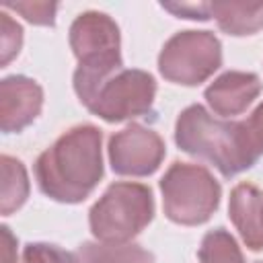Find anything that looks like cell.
I'll list each match as a JSON object with an SVG mask.
<instances>
[{
  "label": "cell",
  "mask_w": 263,
  "mask_h": 263,
  "mask_svg": "<svg viewBox=\"0 0 263 263\" xmlns=\"http://www.w3.org/2000/svg\"><path fill=\"white\" fill-rule=\"evenodd\" d=\"M212 16L218 27L232 37L255 35L263 29V4L245 2H212Z\"/></svg>",
  "instance_id": "cell-12"
},
{
  "label": "cell",
  "mask_w": 263,
  "mask_h": 263,
  "mask_svg": "<svg viewBox=\"0 0 263 263\" xmlns=\"http://www.w3.org/2000/svg\"><path fill=\"white\" fill-rule=\"evenodd\" d=\"M197 259L199 263H245V255L236 238L224 228H214L203 234Z\"/></svg>",
  "instance_id": "cell-15"
},
{
  "label": "cell",
  "mask_w": 263,
  "mask_h": 263,
  "mask_svg": "<svg viewBox=\"0 0 263 263\" xmlns=\"http://www.w3.org/2000/svg\"><path fill=\"white\" fill-rule=\"evenodd\" d=\"M164 216L179 226L205 224L220 205L222 187L214 175L191 162H173L160 179Z\"/></svg>",
  "instance_id": "cell-4"
},
{
  "label": "cell",
  "mask_w": 263,
  "mask_h": 263,
  "mask_svg": "<svg viewBox=\"0 0 263 263\" xmlns=\"http://www.w3.org/2000/svg\"><path fill=\"white\" fill-rule=\"evenodd\" d=\"M70 47L78 62L117 53L121 45L117 23L99 10H86L78 14L70 25Z\"/></svg>",
  "instance_id": "cell-9"
},
{
  "label": "cell",
  "mask_w": 263,
  "mask_h": 263,
  "mask_svg": "<svg viewBox=\"0 0 263 263\" xmlns=\"http://www.w3.org/2000/svg\"><path fill=\"white\" fill-rule=\"evenodd\" d=\"M23 263H80V257L51 242H29L23 249Z\"/></svg>",
  "instance_id": "cell-17"
},
{
  "label": "cell",
  "mask_w": 263,
  "mask_h": 263,
  "mask_svg": "<svg viewBox=\"0 0 263 263\" xmlns=\"http://www.w3.org/2000/svg\"><path fill=\"white\" fill-rule=\"evenodd\" d=\"M228 218L251 251H263V191L251 183H238L230 191Z\"/></svg>",
  "instance_id": "cell-11"
},
{
  "label": "cell",
  "mask_w": 263,
  "mask_h": 263,
  "mask_svg": "<svg viewBox=\"0 0 263 263\" xmlns=\"http://www.w3.org/2000/svg\"><path fill=\"white\" fill-rule=\"evenodd\" d=\"M261 90L263 82L255 72L228 70L203 90V99L216 115L226 119L245 113L261 95Z\"/></svg>",
  "instance_id": "cell-10"
},
{
  "label": "cell",
  "mask_w": 263,
  "mask_h": 263,
  "mask_svg": "<svg viewBox=\"0 0 263 263\" xmlns=\"http://www.w3.org/2000/svg\"><path fill=\"white\" fill-rule=\"evenodd\" d=\"M2 245H4V257L2 263H16V238L12 236L8 226H2Z\"/></svg>",
  "instance_id": "cell-20"
},
{
  "label": "cell",
  "mask_w": 263,
  "mask_h": 263,
  "mask_svg": "<svg viewBox=\"0 0 263 263\" xmlns=\"http://www.w3.org/2000/svg\"><path fill=\"white\" fill-rule=\"evenodd\" d=\"M156 80L150 72L138 68H119L109 74L82 105L107 123H121L152 113Z\"/></svg>",
  "instance_id": "cell-5"
},
{
  "label": "cell",
  "mask_w": 263,
  "mask_h": 263,
  "mask_svg": "<svg viewBox=\"0 0 263 263\" xmlns=\"http://www.w3.org/2000/svg\"><path fill=\"white\" fill-rule=\"evenodd\" d=\"M80 263H154V255L140 245L82 242L78 247Z\"/></svg>",
  "instance_id": "cell-14"
},
{
  "label": "cell",
  "mask_w": 263,
  "mask_h": 263,
  "mask_svg": "<svg viewBox=\"0 0 263 263\" xmlns=\"http://www.w3.org/2000/svg\"><path fill=\"white\" fill-rule=\"evenodd\" d=\"M220 66L222 43L212 31H179L158 53V72L173 84L197 86Z\"/></svg>",
  "instance_id": "cell-6"
},
{
  "label": "cell",
  "mask_w": 263,
  "mask_h": 263,
  "mask_svg": "<svg viewBox=\"0 0 263 263\" xmlns=\"http://www.w3.org/2000/svg\"><path fill=\"white\" fill-rule=\"evenodd\" d=\"M4 10H14L33 25L53 27L55 25V2H4Z\"/></svg>",
  "instance_id": "cell-18"
},
{
  "label": "cell",
  "mask_w": 263,
  "mask_h": 263,
  "mask_svg": "<svg viewBox=\"0 0 263 263\" xmlns=\"http://www.w3.org/2000/svg\"><path fill=\"white\" fill-rule=\"evenodd\" d=\"M0 171H2V185H0V212L2 216L14 214L18 208L25 205L29 197V177L27 168L18 158L8 154L0 156Z\"/></svg>",
  "instance_id": "cell-13"
},
{
  "label": "cell",
  "mask_w": 263,
  "mask_h": 263,
  "mask_svg": "<svg viewBox=\"0 0 263 263\" xmlns=\"http://www.w3.org/2000/svg\"><path fill=\"white\" fill-rule=\"evenodd\" d=\"M37 187L60 203L84 201L103 179V134L82 123L64 132L33 164Z\"/></svg>",
  "instance_id": "cell-2"
},
{
  "label": "cell",
  "mask_w": 263,
  "mask_h": 263,
  "mask_svg": "<svg viewBox=\"0 0 263 263\" xmlns=\"http://www.w3.org/2000/svg\"><path fill=\"white\" fill-rule=\"evenodd\" d=\"M257 263H261V261H257Z\"/></svg>",
  "instance_id": "cell-21"
},
{
  "label": "cell",
  "mask_w": 263,
  "mask_h": 263,
  "mask_svg": "<svg viewBox=\"0 0 263 263\" xmlns=\"http://www.w3.org/2000/svg\"><path fill=\"white\" fill-rule=\"evenodd\" d=\"M43 88L37 80L12 74L0 80V129L18 134L29 127L41 113Z\"/></svg>",
  "instance_id": "cell-8"
},
{
  "label": "cell",
  "mask_w": 263,
  "mask_h": 263,
  "mask_svg": "<svg viewBox=\"0 0 263 263\" xmlns=\"http://www.w3.org/2000/svg\"><path fill=\"white\" fill-rule=\"evenodd\" d=\"M154 218V195L148 185L117 181L92 203L88 226L99 242L127 245Z\"/></svg>",
  "instance_id": "cell-3"
},
{
  "label": "cell",
  "mask_w": 263,
  "mask_h": 263,
  "mask_svg": "<svg viewBox=\"0 0 263 263\" xmlns=\"http://www.w3.org/2000/svg\"><path fill=\"white\" fill-rule=\"evenodd\" d=\"M23 45V27L2 8L0 12V68H6Z\"/></svg>",
  "instance_id": "cell-16"
},
{
  "label": "cell",
  "mask_w": 263,
  "mask_h": 263,
  "mask_svg": "<svg viewBox=\"0 0 263 263\" xmlns=\"http://www.w3.org/2000/svg\"><path fill=\"white\" fill-rule=\"evenodd\" d=\"M109 164L121 177H150L166 156L164 140L158 132L132 123L109 138Z\"/></svg>",
  "instance_id": "cell-7"
},
{
  "label": "cell",
  "mask_w": 263,
  "mask_h": 263,
  "mask_svg": "<svg viewBox=\"0 0 263 263\" xmlns=\"http://www.w3.org/2000/svg\"><path fill=\"white\" fill-rule=\"evenodd\" d=\"M164 10L175 14L177 18H189V21H208L212 18V8L208 2H162Z\"/></svg>",
  "instance_id": "cell-19"
},
{
  "label": "cell",
  "mask_w": 263,
  "mask_h": 263,
  "mask_svg": "<svg viewBox=\"0 0 263 263\" xmlns=\"http://www.w3.org/2000/svg\"><path fill=\"white\" fill-rule=\"evenodd\" d=\"M175 144L232 179L263 156V103L240 121L218 119L203 105H189L177 117Z\"/></svg>",
  "instance_id": "cell-1"
}]
</instances>
